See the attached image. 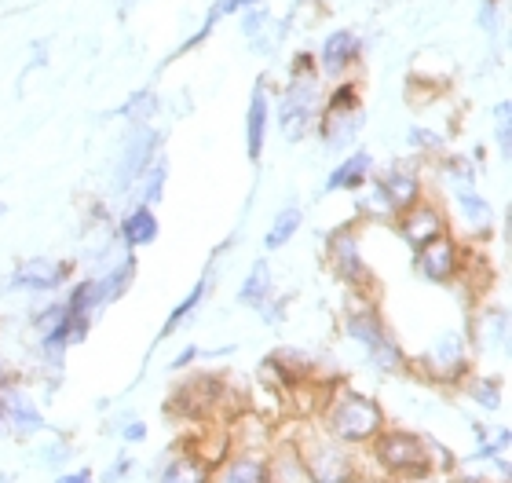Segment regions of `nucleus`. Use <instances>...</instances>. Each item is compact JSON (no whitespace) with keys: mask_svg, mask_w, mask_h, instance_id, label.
Returning <instances> with one entry per match:
<instances>
[{"mask_svg":"<svg viewBox=\"0 0 512 483\" xmlns=\"http://www.w3.org/2000/svg\"><path fill=\"white\" fill-rule=\"evenodd\" d=\"M326 81L315 63V48H297L286 63V81L271 92V129L286 143H304L315 132V118L322 107Z\"/></svg>","mask_w":512,"mask_h":483,"instance_id":"nucleus-1","label":"nucleus"},{"mask_svg":"<svg viewBox=\"0 0 512 483\" xmlns=\"http://www.w3.org/2000/svg\"><path fill=\"white\" fill-rule=\"evenodd\" d=\"M366 129V99H363V81L359 77H341L330 81L322 92V107L315 118V140L326 154H348L355 140Z\"/></svg>","mask_w":512,"mask_h":483,"instance_id":"nucleus-2","label":"nucleus"},{"mask_svg":"<svg viewBox=\"0 0 512 483\" xmlns=\"http://www.w3.org/2000/svg\"><path fill=\"white\" fill-rule=\"evenodd\" d=\"M341 326L344 337L363 348L366 363L374 366V370H381L388 377H399L410 370V355H406L403 341L392 333V326L381 315L374 297H355L348 304V312L341 315Z\"/></svg>","mask_w":512,"mask_h":483,"instance_id":"nucleus-3","label":"nucleus"},{"mask_svg":"<svg viewBox=\"0 0 512 483\" xmlns=\"http://www.w3.org/2000/svg\"><path fill=\"white\" fill-rule=\"evenodd\" d=\"M319 418H322V429L330 432L337 443L352 447V451L370 447L377 432L388 425V414H384L381 403H377L374 396H366V392L348 388V385L333 388L330 399L322 403Z\"/></svg>","mask_w":512,"mask_h":483,"instance_id":"nucleus-4","label":"nucleus"},{"mask_svg":"<svg viewBox=\"0 0 512 483\" xmlns=\"http://www.w3.org/2000/svg\"><path fill=\"white\" fill-rule=\"evenodd\" d=\"M370 454L381 473H388L392 480L403 483H425L436 476L432 469V454H428V436L414 429H392L384 425L370 443Z\"/></svg>","mask_w":512,"mask_h":483,"instance_id":"nucleus-5","label":"nucleus"},{"mask_svg":"<svg viewBox=\"0 0 512 483\" xmlns=\"http://www.w3.org/2000/svg\"><path fill=\"white\" fill-rule=\"evenodd\" d=\"M472 363H476V352H472L465 326L439 330L425 344V352L417 355V359H410V366H417V374L425 377V381H432L436 388H458L472 374Z\"/></svg>","mask_w":512,"mask_h":483,"instance_id":"nucleus-6","label":"nucleus"},{"mask_svg":"<svg viewBox=\"0 0 512 483\" xmlns=\"http://www.w3.org/2000/svg\"><path fill=\"white\" fill-rule=\"evenodd\" d=\"M308 483H355L359 480V462L352 447L337 443L326 429H304L293 440Z\"/></svg>","mask_w":512,"mask_h":483,"instance_id":"nucleus-7","label":"nucleus"},{"mask_svg":"<svg viewBox=\"0 0 512 483\" xmlns=\"http://www.w3.org/2000/svg\"><path fill=\"white\" fill-rule=\"evenodd\" d=\"M326 264H330L333 279L341 282L344 290H352V297H370V290L377 286L374 268L363 253V235H359V224L348 220V224L333 227L330 238H326Z\"/></svg>","mask_w":512,"mask_h":483,"instance_id":"nucleus-8","label":"nucleus"},{"mask_svg":"<svg viewBox=\"0 0 512 483\" xmlns=\"http://www.w3.org/2000/svg\"><path fill=\"white\" fill-rule=\"evenodd\" d=\"M161 129L154 121H125V132H121V143H118V158H114V194L118 198H128L132 191V183L147 172V165L161 154Z\"/></svg>","mask_w":512,"mask_h":483,"instance_id":"nucleus-9","label":"nucleus"},{"mask_svg":"<svg viewBox=\"0 0 512 483\" xmlns=\"http://www.w3.org/2000/svg\"><path fill=\"white\" fill-rule=\"evenodd\" d=\"M227 396H231V385H227L224 377L191 374V377H183L180 385L169 392V399H165V414H172V418H191V421L213 418L216 410L224 407Z\"/></svg>","mask_w":512,"mask_h":483,"instance_id":"nucleus-10","label":"nucleus"},{"mask_svg":"<svg viewBox=\"0 0 512 483\" xmlns=\"http://www.w3.org/2000/svg\"><path fill=\"white\" fill-rule=\"evenodd\" d=\"M465 260H469V242H461L454 231L432 238L428 246L414 253V271L417 279L428 286H454L465 275Z\"/></svg>","mask_w":512,"mask_h":483,"instance_id":"nucleus-11","label":"nucleus"},{"mask_svg":"<svg viewBox=\"0 0 512 483\" xmlns=\"http://www.w3.org/2000/svg\"><path fill=\"white\" fill-rule=\"evenodd\" d=\"M366 55V37L352 26H337V30L322 33L319 48H315V63H319L322 81H341V77H355L363 66Z\"/></svg>","mask_w":512,"mask_h":483,"instance_id":"nucleus-12","label":"nucleus"},{"mask_svg":"<svg viewBox=\"0 0 512 483\" xmlns=\"http://www.w3.org/2000/svg\"><path fill=\"white\" fill-rule=\"evenodd\" d=\"M450 231L469 242V246H483L494 238V224H498V209L491 205V198H483L480 187L472 191L450 194V209H447Z\"/></svg>","mask_w":512,"mask_h":483,"instance_id":"nucleus-13","label":"nucleus"},{"mask_svg":"<svg viewBox=\"0 0 512 483\" xmlns=\"http://www.w3.org/2000/svg\"><path fill=\"white\" fill-rule=\"evenodd\" d=\"M74 282V264L63 257H30L19 260L11 275L4 279V293H33V297H48L59 293Z\"/></svg>","mask_w":512,"mask_h":483,"instance_id":"nucleus-14","label":"nucleus"},{"mask_svg":"<svg viewBox=\"0 0 512 483\" xmlns=\"http://www.w3.org/2000/svg\"><path fill=\"white\" fill-rule=\"evenodd\" d=\"M395 235H399V242H403L410 253H417L421 246H428L432 238L447 235L450 231V220H447V205L436 202V198H417L410 209H403V213L392 220Z\"/></svg>","mask_w":512,"mask_h":483,"instance_id":"nucleus-15","label":"nucleus"},{"mask_svg":"<svg viewBox=\"0 0 512 483\" xmlns=\"http://www.w3.org/2000/svg\"><path fill=\"white\" fill-rule=\"evenodd\" d=\"M235 19H238V30H242V37H246L249 52L253 55H260V59H275V55L282 52V44H286V37H289V22L278 19L275 11L267 8V0H260V4H253V8H242Z\"/></svg>","mask_w":512,"mask_h":483,"instance_id":"nucleus-16","label":"nucleus"},{"mask_svg":"<svg viewBox=\"0 0 512 483\" xmlns=\"http://www.w3.org/2000/svg\"><path fill=\"white\" fill-rule=\"evenodd\" d=\"M374 183L384 191V198L392 202L395 216L403 213V209H410V205L417 202V198H425V176H421V169H417L414 158H395L388 161L381 172H374Z\"/></svg>","mask_w":512,"mask_h":483,"instance_id":"nucleus-17","label":"nucleus"},{"mask_svg":"<svg viewBox=\"0 0 512 483\" xmlns=\"http://www.w3.org/2000/svg\"><path fill=\"white\" fill-rule=\"evenodd\" d=\"M465 330H469L476 355H498V359L509 355V312H505V304H483Z\"/></svg>","mask_w":512,"mask_h":483,"instance_id":"nucleus-18","label":"nucleus"},{"mask_svg":"<svg viewBox=\"0 0 512 483\" xmlns=\"http://www.w3.org/2000/svg\"><path fill=\"white\" fill-rule=\"evenodd\" d=\"M267 132H271V81L260 77L249 92L246 118H242V136H246V158L260 161L267 151Z\"/></svg>","mask_w":512,"mask_h":483,"instance_id":"nucleus-19","label":"nucleus"},{"mask_svg":"<svg viewBox=\"0 0 512 483\" xmlns=\"http://www.w3.org/2000/svg\"><path fill=\"white\" fill-rule=\"evenodd\" d=\"M374 172H377L374 151H348L330 169V176L322 180V194H359L366 183L374 180Z\"/></svg>","mask_w":512,"mask_h":483,"instance_id":"nucleus-20","label":"nucleus"},{"mask_svg":"<svg viewBox=\"0 0 512 483\" xmlns=\"http://www.w3.org/2000/svg\"><path fill=\"white\" fill-rule=\"evenodd\" d=\"M4 407H8V436H15V440H33L48 429V418L19 381L4 388Z\"/></svg>","mask_w":512,"mask_h":483,"instance_id":"nucleus-21","label":"nucleus"},{"mask_svg":"<svg viewBox=\"0 0 512 483\" xmlns=\"http://www.w3.org/2000/svg\"><path fill=\"white\" fill-rule=\"evenodd\" d=\"M118 242L125 249H147L161 238V220L154 213V205H128V213L118 220Z\"/></svg>","mask_w":512,"mask_h":483,"instance_id":"nucleus-22","label":"nucleus"},{"mask_svg":"<svg viewBox=\"0 0 512 483\" xmlns=\"http://www.w3.org/2000/svg\"><path fill=\"white\" fill-rule=\"evenodd\" d=\"M216 483H275L271 480V462L260 451H238L227 454L224 462L213 469Z\"/></svg>","mask_w":512,"mask_h":483,"instance_id":"nucleus-23","label":"nucleus"},{"mask_svg":"<svg viewBox=\"0 0 512 483\" xmlns=\"http://www.w3.org/2000/svg\"><path fill=\"white\" fill-rule=\"evenodd\" d=\"M92 279L99 282L103 304L121 301V297L132 290V282H136V253H132V249H125L121 257H114L110 264H103L99 271H92Z\"/></svg>","mask_w":512,"mask_h":483,"instance_id":"nucleus-24","label":"nucleus"},{"mask_svg":"<svg viewBox=\"0 0 512 483\" xmlns=\"http://www.w3.org/2000/svg\"><path fill=\"white\" fill-rule=\"evenodd\" d=\"M213 282H216V264H209V268L202 271V279L194 282L191 290H187V297H183V301L169 312V319H165V326H161V333H158V341H165V337H172L176 330H183V322L191 319V315L198 312L205 301H209V293H213Z\"/></svg>","mask_w":512,"mask_h":483,"instance_id":"nucleus-25","label":"nucleus"},{"mask_svg":"<svg viewBox=\"0 0 512 483\" xmlns=\"http://www.w3.org/2000/svg\"><path fill=\"white\" fill-rule=\"evenodd\" d=\"M439 183L447 187L450 194H458V191H472V187H480V165L469 158L465 151H447V154H439Z\"/></svg>","mask_w":512,"mask_h":483,"instance_id":"nucleus-26","label":"nucleus"},{"mask_svg":"<svg viewBox=\"0 0 512 483\" xmlns=\"http://www.w3.org/2000/svg\"><path fill=\"white\" fill-rule=\"evenodd\" d=\"M154 483H213V469H209L191 447H180V451L158 469Z\"/></svg>","mask_w":512,"mask_h":483,"instance_id":"nucleus-27","label":"nucleus"},{"mask_svg":"<svg viewBox=\"0 0 512 483\" xmlns=\"http://www.w3.org/2000/svg\"><path fill=\"white\" fill-rule=\"evenodd\" d=\"M267 297H275V271H271V260L260 257L253 268L246 271V279L238 282L235 301L242 304V308H249V312H256Z\"/></svg>","mask_w":512,"mask_h":483,"instance_id":"nucleus-28","label":"nucleus"},{"mask_svg":"<svg viewBox=\"0 0 512 483\" xmlns=\"http://www.w3.org/2000/svg\"><path fill=\"white\" fill-rule=\"evenodd\" d=\"M165 183H169V158L158 154V158L147 165V172L132 183L128 202L132 205H161V198H165Z\"/></svg>","mask_w":512,"mask_h":483,"instance_id":"nucleus-29","label":"nucleus"},{"mask_svg":"<svg viewBox=\"0 0 512 483\" xmlns=\"http://www.w3.org/2000/svg\"><path fill=\"white\" fill-rule=\"evenodd\" d=\"M304 227V209H300L293 198H289L282 209H278L275 216H271V224H267L264 231V249L267 253H275V249H286L293 238H297V231Z\"/></svg>","mask_w":512,"mask_h":483,"instance_id":"nucleus-30","label":"nucleus"},{"mask_svg":"<svg viewBox=\"0 0 512 483\" xmlns=\"http://www.w3.org/2000/svg\"><path fill=\"white\" fill-rule=\"evenodd\" d=\"M458 388L465 392V399H469V403H476V407L483 410V414H498V410H502V403H505V385H502V377L469 374Z\"/></svg>","mask_w":512,"mask_h":483,"instance_id":"nucleus-31","label":"nucleus"},{"mask_svg":"<svg viewBox=\"0 0 512 483\" xmlns=\"http://www.w3.org/2000/svg\"><path fill=\"white\" fill-rule=\"evenodd\" d=\"M114 114H118V118H125V121H158L161 96L150 85H143V88H136V92H128V99L121 103L118 110H114Z\"/></svg>","mask_w":512,"mask_h":483,"instance_id":"nucleus-32","label":"nucleus"},{"mask_svg":"<svg viewBox=\"0 0 512 483\" xmlns=\"http://www.w3.org/2000/svg\"><path fill=\"white\" fill-rule=\"evenodd\" d=\"M406 147H410V154L414 158H439V154H447V136L439 129H432V125H410L406 129Z\"/></svg>","mask_w":512,"mask_h":483,"instance_id":"nucleus-33","label":"nucleus"},{"mask_svg":"<svg viewBox=\"0 0 512 483\" xmlns=\"http://www.w3.org/2000/svg\"><path fill=\"white\" fill-rule=\"evenodd\" d=\"M491 118H494V151H498L502 161H509L512 158V103L509 99H498V103H494Z\"/></svg>","mask_w":512,"mask_h":483,"instance_id":"nucleus-34","label":"nucleus"},{"mask_svg":"<svg viewBox=\"0 0 512 483\" xmlns=\"http://www.w3.org/2000/svg\"><path fill=\"white\" fill-rule=\"evenodd\" d=\"M33 458H37V465H44V469L59 473V469L74 458V447H70L63 436H52L48 443H41V447H37V454H33Z\"/></svg>","mask_w":512,"mask_h":483,"instance_id":"nucleus-35","label":"nucleus"},{"mask_svg":"<svg viewBox=\"0 0 512 483\" xmlns=\"http://www.w3.org/2000/svg\"><path fill=\"white\" fill-rule=\"evenodd\" d=\"M476 30L487 37H498L502 30V0H480L476 4Z\"/></svg>","mask_w":512,"mask_h":483,"instance_id":"nucleus-36","label":"nucleus"},{"mask_svg":"<svg viewBox=\"0 0 512 483\" xmlns=\"http://www.w3.org/2000/svg\"><path fill=\"white\" fill-rule=\"evenodd\" d=\"M256 315H260V319H264V326H271V330H275V326H282V322H286V297H267L264 304H260V308H256Z\"/></svg>","mask_w":512,"mask_h":483,"instance_id":"nucleus-37","label":"nucleus"},{"mask_svg":"<svg viewBox=\"0 0 512 483\" xmlns=\"http://www.w3.org/2000/svg\"><path fill=\"white\" fill-rule=\"evenodd\" d=\"M132 469H136V462L128 458V454H118L114 462L107 465V473H103V483H125L128 476H132Z\"/></svg>","mask_w":512,"mask_h":483,"instance_id":"nucleus-38","label":"nucleus"},{"mask_svg":"<svg viewBox=\"0 0 512 483\" xmlns=\"http://www.w3.org/2000/svg\"><path fill=\"white\" fill-rule=\"evenodd\" d=\"M121 440H125V443H143V440H147V425H143L136 414H125V418H121Z\"/></svg>","mask_w":512,"mask_h":483,"instance_id":"nucleus-39","label":"nucleus"},{"mask_svg":"<svg viewBox=\"0 0 512 483\" xmlns=\"http://www.w3.org/2000/svg\"><path fill=\"white\" fill-rule=\"evenodd\" d=\"M198 359H209V352H205V348H198V344H187V348H183V352L176 355V359H172V363H169V370H176V374H180V370H187V366H194V363H198Z\"/></svg>","mask_w":512,"mask_h":483,"instance_id":"nucleus-40","label":"nucleus"},{"mask_svg":"<svg viewBox=\"0 0 512 483\" xmlns=\"http://www.w3.org/2000/svg\"><path fill=\"white\" fill-rule=\"evenodd\" d=\"M48 66V41H33V55H30V66L22 70V77H30L33 70H44Z\"/></svg>","mask_w":512,"mask_h":483,"instance_id":"nucleus-41","label":"nucleus"},{"mask_svg":"<svg viewBox=\"0 0 512 483\" xmlns=\"http://www.w3.org/2000/svg\"><path fill=\"white\" fill-rule=\"evenodd\" d=\"M15 381H19V366L11 363L8 355H0V388L15 385Z\"/></svg>","mask_w":512,"mask_h":483,"instance_id":"nucleus-42","label":"nucleus"},{"mask_svg":"<svg viewBox=\"0 0 512 483\" xmlns=\"http://www.w3.org/2000/svg\"><path fill=\"white\" fill-rule=\"evenodd\" d=\"M52 483H96V473L92 469H74V473H59Z\"/></svg>","mask_w":512,"mask_h":483,"instance_id":"nucleus-43","label":"nucleus"},{"mask_svg":"<svg viewBox=\"0 0 512 483\" xmlns=\"http://www.w3.org/2000/svg\"><path fill=\"white\" fill-rule=\"evenodd\" d=\"M220 4V11H224V19H235L242 8H253V4H260V0H216Z\"/></svg>","mask_w":512,"mask_h":483,"instance_id":"nucleus-44","label":"nucleus"},{"mask_svg":"<svg viewBox=\"0 0 512 483\" xmlns=\"http://www.w3.org/2000/svg\"><path fill=\"white\" fill-rule=\"evenodd\" d=\"M0 436H8V407H4V388H0Z\"/></svg>","mask_w":512,"mask_h":483,"instance_id":"nucleus-45","label":"nucleus"},{"mask_svg":"<svg viewBox=\"0 0 512 483\" xmlns=\"http://www.w3.org/2000/svg\"><path fill=\"white\" fill-rule=\"evenodd\" d=\"M118 4H121V19H128V11H132V8H136V4H139V0H118Z\"/></svg>","mask_w":512,"mask_h":483,"instance_id":"nucleus-46","label":"nucleus"},{"mask_svg":"<svg viewBox=\"0 0 512 483\" xmlns=\"http://www.w3.org/2000/svg\"><path fill=\"white\" fill-rule=\"evenodd\" d=\"M4 213H8V205H4V202H0V220H4Z\"/></svg>","mask_w":512,"mask_h":483,"instance_id":"nucleus-47","label":"nucleus"}]
</instances>
